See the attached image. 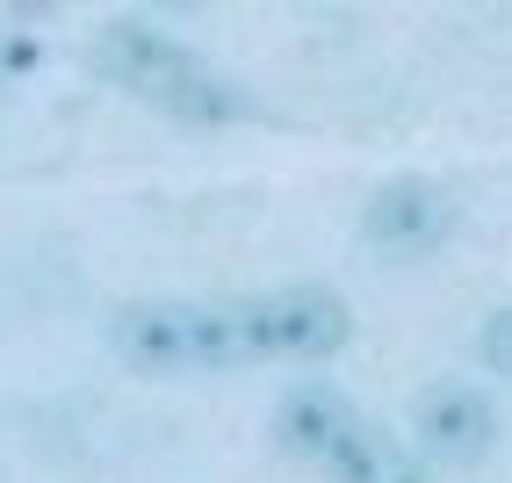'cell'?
<instances>
[{"label": "cell", "mask_w": 512, "mask_h": 483, "mask_svg": "<svg viewBox=\"0 0 512 483\" xmlns=\"http://www.w3.org/2000/svg\"><path fill=\"white\" fill-rule=\"evenodd\" d=\"M37 65H44V37H29V29L0 22V87L22 80V73H37Z\"/></svg>", "instance_id": "cell-10"}, {"label": "cell", "mask_w": 512, "mask_h": 483, "mask_svg": "<svg viewBox=\"0 0 512 483\" xmlns=\"http://www.w3.org/2000/svg\"><path fill=\"white\" fill-rule=\"evenodd\" d=\"M412 433L433 462H484L491 440H498V411L484 390H462V383H440L419 397L412 411Z\"/></svg>", "instance_id": "cell-5"}, {"label": "cell", "mask_w": 512, "mask_h": 483, "mask_svg": "<svg viewBox=\"0 0 512 483\" xmlns=\"http://www.w3.org/2000/svg\"><path fill=\"white\" fill-rule=\"evenodd\" d=\"M94 65L109 80H123L130 94H145V101H159L166 87H174L181 73H195V51L181 44V37H166L159 22H138V15H116V22H101L94 29Z\"/></svg>", "instance_id": "cell-4"}, {"label": "cell", "mask_w": 512, "mask_h": 483, "mask_svg": "<svg viewBox=\"0 0 512 483\" xmlns=\"http://www.w3.org/2000/svg\"><path fill=\"white\" fill-rule=\"evenodd\" d=\"M159 109L174 123H195V130H224L238 116H253V94L238 80H224V73H210V65H195V73H181L174 87L159 94Z\"/></svg>", "instance_id": "cell-7"}, {"label": "cell", "mask_w": 512, "mask_h": 483, "mask_svg": "<svg viewBox=\"0 0 512 483\" xmlns=\"http://www.w3.org/2000/svg\"><path fill=\"white\" fill-rule=\"evenodd\" d=\"M455 195L426 181V174H397L383 181L368 202H361V246L383 253V260H419L433 246H448L455 238Z\"/></svg>", "instance_id": "cell-3"}, {"label": "cell", "mask_w": 512, "mask_h": 483, "mask_svg": "<svg viewBox=\"0 0 512 483\" xmlns=\"http://www.w3.org/2000/svg\"><path fill=\"white\" fill-rule=\"evenodd\" d=\"M476 361H484L491 375H505L512 383V303H498L484 325H476Z\"/></svg>", "instance_id": "cell-9"}, {"label": "cell", "mask_w": 512, "mask_h": 483, "mask_svg": "<svg viewBox=\"0 0 512 483\" xmlns=\"http://www.w3.org/2000/svg\"><path fill=\"white\" fill-rule=\"evenodd\" d=\"M397 462H404V447H397L383 426L354 419V426H347V440H339L318 469H325L332 483H390V476H397Z\"/></svg>", "instance_id": "cell-8"}, {"label": "cell", "mask_w": 512, "mask_h": 483, "mask_svg": "<svg viewBox=\"0 0 512 483\" xmlns=\"http://www.w3.org/2000/svg\"><path fill=\"white\" fill-rule=\"evenodd\" d=\"M361 419V411L339 397L332 383H296L282 404H275V447L296 462H325L339 440H347V426Z\"/></svg>", "instance_id": "cell-6"}, {"label": "cell", "mask_w": 512, "mask_h": 483, "mask_svg": "<svg viewBox=\"0 0 512 483\" xmlns=\"http://www.w3.org/2000/svg\"><path fill=\"white\" fill-rule=\"evenodd\" d=\"M116 354L138 375H210L246 361V332H238V303H130L116 310Z\"/></svg>", "instance_id": "cell-1"}, {"label": "cell", "mask_w": 512, "mask_h": 483, "mask_svg": "<svg viewBox=\"0 0 512 483\" xmlns=\"http://www.w3.org/2000/svg\"><path fill=\"white\" fill-rule=\"evenodd\" d=\"M390 483H433V476H426V462H419V455H404V462H397V476H390Z\"/></svg>", "instance_id": "cell-11"}, {"label": "cell", "mask_w": 512, "mask_h": 483, "mask_svg": "<svg viewBox=\"0 0 512 483\" xmlns=\"http://www.w3.org/2000/svg\"><path fill=\"white\" fill-rule=\"evenodd\" d=\"M238 332H246V361H325L354 339V310L325 282H296L238 303Z\"/></svg>", "instance_id": "cell-2"}]
</instances>
